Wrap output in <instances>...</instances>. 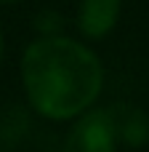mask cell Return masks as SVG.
<instances>
[{
  "instance_id": "6",
  "label": "cell",
  "mask_w": 149,
  "mask_h": 152,
  "mask_svg": "<svg viewBox=\"0 0 149 152\" xmlns=\"http://www.w3.org/2000/svg\"><path fill=\"white\" fill-rule=\"evenodd\" d=\"M0 3H13V0H0Z\"/></svg>"
},
{
  "instance_id": "2",
  "label": "cell",
  "mask_w": 149,
  "mask_h": 152,
  "mask_svg": "<svg viewBox=\"0 0 149 152\" xmlns=\"http://www.w3.org/2000/svg\"><path fill=\"white\" fill-rule=\"evenodd\" d=\"M117 134L109 110H91L77 118L64 139V152H115Z\"/></svg>"
},
{
  "instance_id": "5",
  "label": "cell",
  "mask_w": 149,
  "mask_h": 152,
  "mask_svg": "<svg viewBox=\"0 0 149 152\" xmlns=\"http://www.w3.org/2000/svg\"><path fill=\"white\" fill-rule=\"evenodd\" d=\"M0 59H3V29H0Z\"/></svg>"
},
{
  "instance_id": "1",
  "label": "cell",
  "mask_w": 149,
  "mask_h": 152,
  "mask_svg": "<svg viewBox=\"0 0 149 152\" xmlns=\"http://www.w3.org/2000/svg\"><path fill=\"white\" fill-rule=\"evenodd\" d=\"M21 80L32 107L67 120L88 112L101 91V64L91 48L61 35L37 37L21 59Z\"/></svg>"
},
{
  "instance_id": "4",
  "label": "cell",
  "mask_w": 149,
  "mask_h": 152,
  "mask_svg": "<svg viewBox=\"0 0 149 152\" xmlns=\"http://www.w3.org/2000/svg\"><path fill=\"white\" fill-rule=\"evenodd\" d=\"M109 118H112L117 142H125L131 147H141V144L149 142V118L141 110H133V107L123 104V107L109 110Z\"/></svg>"
},
{
  "instance_id": "3",
  "label": "cell",
  "mask_w": 149,
  "mask_h": 152,
  "mask_svg": "<svg viewBox=\"0 0 149 152\" xmlns=\"http://www.w3.org/2000/svg\"><path fill=\"white\" fill-rule=\"evenodd\" d=\"M120 16V0H80L77 27L85 37H104Z\"/></svg>"
}]
</instances>
